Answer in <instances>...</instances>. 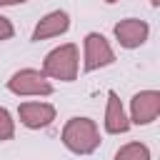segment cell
I'll list each match as a JSON object with an SVG mask.
<instances>
[{
  "mask_svg": "<svg viewBox=\"0 0 160 160\" xmlns=\"http://www.w3.org/2000/svg\"><path fill=\"white\" fill-rule=\"evenodd\" d=\"M62 145L75 152V155H92L98 148H100V130L95 125V120L90 118H70L62 128V135H60Z\"/></svg>",
  "mask_w": 160,
  "mask_h": 160,
  "instance_id": "6da1fadb",
  "label": "cell"
},
{
  "mask_svg": "<svg viewBox=\"0 0 160 160\" xmlns=\"http://www.w3.org/2000/svg\"><path fill=\"white\" fill-rule=\"evenodd\" d=\"M80 70V50L75 42H65L55 50H50L42 60V72L48 80L72 82Z\"/></svg>",
  "mask_w": 160,
  "mask_h": 160,
  "instance_id": "7a4b0ae2",
  "label": "cell"
},
{
  "mask_svg": "<svg viewBox=\"0 0 160 160\" xmlns=\"http://www.w3.org/2000/svg\"><path fill=\"white\" fill-rule=\"evenodd\" d=\"M8 90L18 98H45V95H52V82L45 78L42 70L22 68L10 75Z\"/></svg>",
  "mask_w": 160,
  "mask_h": 160,
  "instance_id": "3957f363",
  "label": "cell"
},
{
  "mask_svg": "<svg viewBox=\"0 0 160 160\" xmlns=\"http://www.w3.org/2000/svg\"><path fill=\"white\" fill-rule=\"evenodd\" d=\"M115 62V50L105 40L102 32H88L82 40V70L95 72L100 68H108Z\"/></svg>",
  "mask_w": 160,
  "mask_h": 160,
  "instance_id": "277c9868",
  "label": "cell"
},
{
  "mask_svg": "<svg viewBox=\"0 0 160 160\" xmlns=\"http://www.w3.org/2000/svg\"><path fill=\"white\" fill-rule=\"evenodd\" d=\"M160 115V92L140 90L130 100V125H150Z\"/></svg>",
  "mask_w": 160,
  "mask_h": 160,
  "instance_id": "5b68a950",
  "label": "cell"
},
{
  "mask_svg": "<svg viewBox=\"0 0 160 160\" xmlns=\"http://www.w3.org/2000/svg\"><path fill=\"white\" fill-rule=\"evenodd\" d=\"M112 32H115V40L120 42V48L135 50V48H140V45L148 42V38H150V25H148L145 20H140V18H125V20H120V22L112 28Z\"/></svg>",
  "mask_w": 160,
  "mask_h": 160,
  "instance_id": "8992f818",
  "label": "cell"
},
{
  "mask_svg": "<svg viewBox=\"0 0 160 160\" xmlns=\"http://www.w3.org/2000/svg\"><path fill=\"white\" fill-rule=\"evenodd\" d=\"M18 118L25 128L30 130H42L55 120V105L50 102H40V100H30V102H20L18 108Z\"/></svg>",
  "mask_w": 160,
  "mask_h": 160,
  "instance_id": "52a82bcc",
  "label": "cell"
},
{
  "mask_svg": "<svg viewBox=\"0 0 160 160\" xmlns=\"http://www.w3.org/2000/svg\"><path fill=\"white\" fill-rule=\"evenodd\" d=\"M70 30V15L65 10H50L48 15H42L32 30V42L40 40H50V38H60Z\"/></svg>",
  "mask_w": 160,
  "mask_h": 160,
  "instance_id": "ba28073f",
  "label": "cell"
},
{
  "mask_svg": "<svg viewBox=\"0 0 160 160\" xmlns=\"http://www.w3.org/2000/svg\"><path fill=\"white\" fill-rule=\"evenodd\" d=\"M130 130V118L125 115V108L118 98L115 90L108 92V105H105V132L110 135H125Z\"/></svg>",
  "mask_w": 160,
  "mask_h": 160,
  "instance_id": "9c48e42d",
  "label": "cell"
},
{
  "mask_svg": "<svg viewBox=\"0 0 160 160\" xmlns=\"http://www.w3.org/2000/svg\"><path fill=\"white\" fill-rule=\"evenodd\" d=\"M115 160H150V148L145 142H125L118 152H115Z\"/></svg>",
  "mask_w": 160,
  "mask_h": 160,
  "instance_id": "30bf717a",
  "label": "cell"
},
{
  "mask_svg": "<svg viewBox=\"0 0 160 160\" xmlns=\"http://www.w3.org/2000/svg\"><path fill=\"white\" fill-rule=\"evenodd\" d=\"M12 135H15V120L8 108H0V142L12 140Z\"/></svg>",
  "mask_w": 160,
  "mask_h": 160,
  "instance_id": "8fae6325",
  "label": "cell"
},
{
  "mask_svg": "<svg viewBox=\"0 0 160 160\" xmlns=\"http://www.w3.org/2000/svg\"><path fill=\"white\" fill-rule=\"evenodd\" d=\"M12 35H15V28H12V22H10L5 15H0V42L10 40Z\"/></svg>",
  "mask_w": 160,
  "mask_h": 160,
  "instance_id": "7c38bea8",
  "label": "cell"
},
{
  "mask_svg": "<svg viewBox=\"0 0 160 160\" xmlns=\"http://www.w3.org/2000/svg\"><path fill=\"white\" fill-rule=\"evenodd\" d=\"M28 0H0V8H12V5H22Z\"/></svg>",
  "mask_w": 160,
  "mask_h": 160,
  "instance_id": "4fadbf2b",
  "label": "cell"
},
{
  "mask_svg": "<svg viewBox=\"0 0 160 160\" xmlns=\"http://www.w3.org/2000/svg\"><path fill=\"white\" fill-rule=\"evenodd\" d=\"M150 5H152V8H158V5H160V0H150Z\"/></svg>",
  "mask_w": 160,
  "mask_h": 160,
  "instance_id": "5bb4252c",
  "label": "cell"
},
{
  "mask_svg": "<svg viewBox=\"0 0 160 160\" xmlns=\"http://www.w3.org/2000/svg\"><path fill=\"white\" fill-rule=\"evenodd\" d=\"M105 2H108V5H115V2H118V0H105Z\"/></svg>",
  "mask_w": 160,
  "mask_h": 160,
  "instance_id": "9a60e30c",
  "label": "cell"
}]
</instances>
